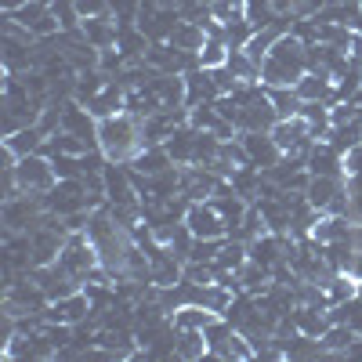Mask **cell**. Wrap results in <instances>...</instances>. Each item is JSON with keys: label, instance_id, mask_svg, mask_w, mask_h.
Returning <instances> with one entry per match:
<instances>
[{"label": "cell", "instance_id": "cell-1", "mask_svg": "<svg viewBox=\"0 0 362 362\" xmlns=\"http://www.w3.org/2000/svg\"><path fill=\"white\" fill-rule=\"evenodd\" d=\"M305 73H308V44L293 33H283L261 62V80L268 87H293Z\"/></svg>", "mask_w": 362, "mask_h": 362}, {"label": "cell", "instance_id": "cell-25", "mask_svg": "<svg viewBox=\"0 0 362 362\" xmlns=\"http://www.w3.org/2000/svg\"><path fill=\"white\" fill-rule=\"evenodd\" d=\"M268 98L272 105H276L279 119H290V116H300V95H297V87H268Z\"/></svg>", "mask_w": 362, "mask_h": 362}, {"label": "cell", "instance_id": "cell-17", "mask_svg": "<svg viewBox=\"0 0 362 362\" xmlns=\"http://www.w3.org/2000/svg\"><path fill=\"white\" fill-rule=\"evenodd\" d=\"M124 102H127V90H124V83H109L102 95H95L87 102V109H90V116H98V119H105V116H116L119 109H124Z\"/></svg>", "mask_w": 362, "mask_h": 362}, {"label": "cell", "instance_id": "cell-9", "mask_svg": "<svg viewBox=\"0 0 362 362\" xmlns=\"http://www.w3.org/2000/svg\"><path fill=\"white\" fill-rule=\"evenodd\" d=\"M225 181L228 177H221V174H214V170H210V167H192V163H185V167H181V196H185L189 203H203V199H210V196H214L221 185H225Z\"/></svg>", "mask_w": 362, "mask_h": 362}, {"label": "cell", "instance_id": "cell-2", "mask_svg": "<svg viewBox=\"0 0 362 362\" xmlns=\"http://www.w3.org/2000/svg\"><path fill=\"white\" fill-rule=\"evenodd\" d=\"M98 148L105 153L109 163H131L141 153V124L131 112H116L98 119Z\"/></svg>", "mask_w": 362, "mask_h": 362}, {"label": "cell", "instance_id": "cell-15", "mask_svg": "<svg viewBox=\"0 0 362 362\" xmlns=\"http://www.w3.org/2000/svg\"><path fill=\"white\" fill-rule=\"evenodd\" d=\"M80 33H83V40H87V44H95L98 51H105V47H112V44H116L119 25H116L109 15H95V18H83V22H80Z\"/></svg>", "mask_w": 362, "mask_h": 362}, {"label": "cell", "instance_id": "cell-27", "mask_svg": "<svg viewBox=\"0 0 362 362\" xmlns=\"http://www.w3.org/2000/svg\"><path fill=\"white\" fill-rule=\"evenodd\" d=\"M228 44L225 40H218V37H206V44H203V51H199V66L203 69H218V66H225L228 62Z\"/></svg>", "mask_w": 362, "mask_h": 362}, {"label": "cell", "instance_id": "cell-24", "mask_svg": "<svg viewBox=\"0 0 362 362\" xmlns=\"http://www.w3.org/2000/svg\"><path fill=\"white\" fill-rule=\"evenodd\" d=\"M319 344H322V355H329V351H348L351 344H355V329L348 326V322H334L326 329V334L319 337Z\"/></svg>", "mask_w": 362, "mask_h": 362}, {"label": "cell", "instance_id": "cell-26", "mask_svg": "<svg viewBox=\"0 0 362 362\" xmlns=\"http://www.w3.org/2000/svg\"><path fill=\"white\" fill-rule=\"evenodd\" d=\"M109 87V76H105V69H87V73H80L76 76V102H90L95 95H102V90Z\"/></svg>", "mask_w": 362, "mask_h": 362}, {"label": "cell", "instance_id": "cell-4", "mask_svg": "<svg viewBox=\"0 0 362 362\" xmlns=\"http://www.w3.org/2000/svg\"><path fill=\"white\" fill-rule=\"evenodd\" d=\"M305 196H308V203L319 210V214H344V206H348V185H344V177L312 174Z\"/></svg>", "mask_w": 362, "mask_h": 362}, {"label": "cell", "instance_id": "cell-22", "mask_svg": "<svg viewBox=\"0 0 362 362\" xmlns=\"http://www.w3.org/2000/svg\"><path fill=\"white\" fill-rule=\"evenodd\" d=\"M170 44L174 47H181V51H203V44H206V25H199V22H177V29L170 33Z\"/></svg>", "mask_w": 362, "mask_h": 362}, {"label": "cell", "instance_id": "cell-29", "mask_svg": "<svg viewBox=\"0 0 362 362\" xmlns=\"http://www.w3.org/2000/svg\"><path fill=\"white\" fill-rule=\"evenodd\" d=\"M221 247H225V239H196V243H192V254H189V261L214 264V261H218V254H221Z\"/></svg>", "mask_w": 362, "mask_h": 362}, {"label": "cell", "instance_id": "cell-8", "mask_svg": "<svg viewBox=\"0 0 362 362\" xmlns=\"http://www.w3.org/2000/svg\"><path fill=\"white\" fill-rule=\"evenodd\" d=\"M185 225H189V232H192L196 239H225V235H228V221L221 218V210L210 203V199L189 203Z\"/></svg>", "mask_w": 362, "mask_h": 362}, {"label": "cell", "instance_id": "cell-19", "mask_svg": "<svg viewBox=\"0 0 362 362\" xmlns=\"http://www.w3.org/2000/svg\"><path fill=\"white\" fill-rule=\"evenodd\" d=\"M326 141L337 148V153H351L355 145H362V116L348 119V124H334L326 131Z\"/></svg>", "mask_w": 362, "mask_h": 362}, {"label": "cell", "instance_id": "cell-7", "mask_svg": "<svg viewBox=\"0 0 362 362\" xmlns=\"http://www.w3.org/2000/svg\"><path fill=\"white\" fill-rule=\"evenodd\" d=\"M58 261H62L73 276L83 283L90 272H95L102 261H98V250H95V243H90V235H80V232H69V239H66V247H62V254H58Z\"/></svg>", "mask_w": 362, "mask_h": 362}, {"label": "cell", "instance_id": "cell-5", "mask_svg": "<svg viewBox=\"0 0 362 362\" xmlns=\"http://www.w3.org/2000/svg\"><path fill=\"white\" fill-rule=\"evenodd\" d=\"M11 174H15V181H18V189H22V192H40V196L51 192V189H54V181H58L54 163H51V156H44V153L22 156L18 167H15Z\"/></svg>", "mask_w": 362, "mask_h": 362}, {"label": "cell", "instance_id": "cell-14", "mask_svg": "<svg viewBox=\"0 0 362 362\" xmlns=\"http://www.w3.org/2000/svg\"><path fill=\"white\" fill-rule=\"evenodd\" d=\"M308 170L312 174H329V177H348L344 174V160H341V153L329 141H315L312 148H308Z\"/></svg>", "mask_w": 362, "mask_h": 362}, {"label": "cell", "instance_id": "cell-12", "mask_svg": "<svg viewBox=\"0 0 362 362\" xmlns=\"http://www.w3.org/2000/svg\"><path fill=\"white\" fill-rule=\"evenodd\" d=\"M218 98H221V90H218L214 73H210V69L196 66V69L185 73V105H189V109L206 105V102H218Z\"/></svg>", "mask_w": 362, "mask_h": 362}, {"label": "cell", "instance_id": "cell-28", "mask_svg": "<svg viewBox=\"0 0 362 362\" xmlns=\"http://www.w3.org/2000/svg\"><path fill=\"white\" fill-rule=\"evenodd\" d=\"M54 163V174L58 177H83V156H73V153H54L51 156Z\"/></svg>", "mask_w": 362, "mask_h": 362}, {"label": "cell", "instance_id": "cell-21", "mask_svg": "<svg viewBox=\"0 0 362 362\" xmlns=\"http://www.w3.org/2000/svg\"><path fill=\"white\" fill-rule=\"evenodd\" d=\"M170 319H174L177 329H206L210 322L218 319V312H210L203 305H181V308L170 312Z\"/></svg>", "mask_w": 362, "mask_h": 362}, {"label": "cell", "instance_id": "cell-30", "mask_svg": "<svg viewBox=\"0 0 362 362\" xmlns=\"http://www.w3.org/2000/svg\"><path fill=\"white\" fill-rule=\"evenodd\" d=\"M344 174H362V145H355L344 156Z\"/></svg>", "mask_w": 362, "mask_h": 362}, {"label": "cell", "instance_id": "cell-3", "mask_svg": "<svg viewBox=\"0 0 362 362\" xmlns=\"http://www.w3.org/2000/svg\"><path fill=\"white\" fill-rule=\"evenodd\" d=\"M203 334H206L210 355H218V358H254L257 355V348L247 341V334H243V329H235L225 315H218L214 322L203 329Z\"/></svg>", "mask_w": 362, "mask_h": 362}, {"label": "cell", "instance_id": "cell-16", "mask_svg": "<svg viewBox=\"0 0 362 362\" xmlns=\"http://www.w3.org/2000/svg\"><path fill=\"white\" fill-rule=\"evenodd\" d=\"M293 87H297L300 102H337L334 87H329V76H322V73H312V69H308Z\"/></svg>", "mask_w": 362, "mask_h": 362}, {"label": "cell", "instance_id": "cell-23", "mask_svg": "<svg viewBox=\"0 0 362 362\" xmlns=\"http://www.w3.org/2000/svg\"><path fill=\"white\" fill-rule=\"evenodd\" d=\"M174 355H177V358H203V355H210L206 334H203V329H177Z\"/></svg>", "mask_w": 362, "mask_h": 362}, {"label": "cell", "instance_id": "cell-10", "mask_svg": "<svg viewBox=\"0 0 362 362\" xmlns=\"http://www.w3.org/2000/svg\"><path fill=\"white\" fill-rule=\"evenodd\" d=\"M239 141H243L247 148V156L257 170H272V167H279L283 160V148L276 145V138H272L268 131H243L239 134Z\"/></svg>", "mask_w": 362, "mask_h": 362}, {"label": "cell", "instance_id": "cell-20", "mask_svg": "<svg viewBox=\"0 0 362 362\" xmlns=\"http://www.w3.org/2000/svg\"><path fill=\"white\" fill-rule=\"evenodd\" d=\"M44 141H47V134H44L37 124H29V127H22V131H15V134H8V138H4V145H11L18 156L44 153Z\"/></svg>", "mask_w": 362, "mask_h": 362}, {"label": "cell", "instance_id": "cell-31", "mask_svg": "<svg viewBox=\"0 0 362 362\" xmlns=\"http://www.w3.org/2000/svg\"><path fill=\"white\" fill-rule=\"evenodd\" d=\"M358 297H362V279H358Z\"/></svg>", "mask_w": 362, "mask_h": 362}, {"label": "cell", "instance_id": "cell-11", "mask_svg": "<svg viewBox=\"0 0 362 362\" xmlns=\"http://www.w3.org/2000/svg\"><path fill=\"white\" fill-rule=\"evenodd\" d=\"M90 312H95V305H90V297L87 293H69V297H58V300H51V308H44V315H47V322H66V326H76V322H83Z\"/></svg>", "mask_w": 362, "mask_h": 362}, {"label": "cell", "instance_id": "cell-13", "mask_svg": "<svg viewBox=\"0 0 362 362\" xmlns=\"http://www.w3.org/2000/svg\"><path fill=\"white\" fill-rule=\"evenodd\" d=\"M163 148L170 153V160L181 163V167H185V163H196V153H199V131H196L192 124H189V127H177V131L163 141Z\"/></svg>", "mask_w": 362, "mask_h": 362}, {"label": "cell", "instance_id": "cell-18", "mask_svg": "<svg viewBox=\"0 0 362 362\" xmlns=\"http://www.w3.org/2000/svg\"><path fill=\"white\" fill-rule=\"evenodd\" d=\"M355 232V225L344 218V214H329V218H322V221H315L312 225V239L315 243H337V239H348Z\"/></svg>", "mask_w": 362, "mask_h": 362}, {"label": "cell", "instance_id": "cell-6", "mask_svg": "<svg viewBox=\"0 0 362 362\" xmlns=\"http://www.w3.org/2000/svg\"><path fill=\"white\" fill-rule=\"evenodd\" d=\"M44 203H47L51 214H58V218L76 214V210H90V196H87L80 177H58L54 189L44 192Z\"/></svg>", "mask_w": 362, "mask_h": 362}]
</instances>
